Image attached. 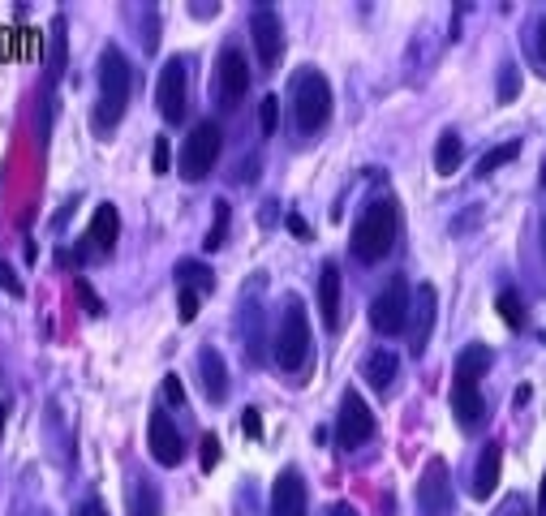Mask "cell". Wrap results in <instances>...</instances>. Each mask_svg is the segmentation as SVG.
I'll use <instances>...</instances> for the list:
<instances>
[{
  "instance_id": "cell-42",
  "label": "cell",
  "mask_w": 546,
  "mask_h": 516,
  "mask_svg": "<svg viewBox=\"0 0 546 516\" xmlns=\"http://www.w3.org/2000/svg\"><path fill=\"white\" fill-rule=\"evenodd\" d=\"M327 516H357V512H353V508H349V504H336V508H332V512H327Z\"/></svg>"
},
{
  "instance_id": "cell-15",
  "label": "cell",
  "mask_w": 546,
  "mask_h": 516,
  "mask_svg": "<svg viewBox=\"0 0 546 516\" xmlns=\"http://www.w3.org/2000/svg\"><path fill=\"white\" fill-rule=\"evenodd\" d=\"M499 473H504V448H499V443H486L478 456V469H473V499H491L499 486Z\"/></svg>"
},
{
  "instance_id": "cell-20",
  "label": "cell",
  "mask_w": 546,
  "mask_h": 516,
  "mask_svg": "<svg viewBox=\"0 0 546 516\" xmlns=\"http://www.w3.org/2000/svg\"><path fill=\"white\" fill-rule=\"evenodd\" d=\"M396 353L392 349H375L366 357V383L375 387V392H387V387H392V379H396Z\"/></svg>"
},
{
  "instance_id": "cell-44",
  "label": "cell",
  "mask_w": 546,
  "mask_h": 516,
  "mask_svg": "<svg viewBox=\"0 0 546 516\" xmlns=\"http://www.w3.org/2000/svg\"><path fill=\"white\" fill-rule=\"evenodd\" d=\"M5 418H9V409H5V405H0V430H5Z\"/></svg>"
},
{
  "instance_id": "cell-39",
  "label": "cell",
  "mask_w": 546,
  "mask_h": 516,
  "mask_svg": "<svg viewBox=\"0 0 546 516\" xmlns=\"http://www.w3.org/2000/svg\"><path fill=\"white\" fill-rule=\"evenodd\" d=\"M534 48H538V65H542V74H546V18L538 22V43H534Z\"/></svg>"
},
{
  "instance_id": "cell-33",
  "label": "cell",
  "mask_w": 546,
  "mask_h": 516,
  "mask_svg": "<svg viewBox=\"0 0 546 516\" xmlns=\"http://www.w3.org/2000/svg\"><path fill=\"white\" fill-rule=\"evenodd\" d=\"M0 289H9V297H26V284L13 276V267L5 263V258H0Z\"/></svg>"
},
{
  "instance_id": "cell-6",
  "label": "cell",
  "mask_w": 546,
  "mask_h": 516,
  "mask_svg": "<svg viewBox=\"0 0 546 516\" xmlns=\"http://www.w3.org/2000/svg\"><path fill=\"white\" fill-rule=\"evenodd\" d=\"M409 310H413L409 280L392 276V280H387V289L375 297V306H370V323H375L379 336H400L409 327Z\"/></svg>"
},
{
  "instance_id": "cell-30",
  "label": "cell",
  "mask_w": 546,
  "mask_h": 516,
  "mask_svg": "<svg viewBox=\"0 0 546 516\" xmlns=\"http://www.w3.org/2000/svg\"><path fill=\"white\" fill-rule=\"evenodd\" d=\"M74 289H78V301H82V310H86V314H104V301H99V293H95L82 276L74 280Z\"/></svg>"
},
{
  "instance_id": "cell-17",
  "label": "cell",
  "mask_w": 546,
  "mask_h": 516,
  "mask_svg": "<svg viewBox=\"0 0 546 516\" xmlns=\"http://www.w3.org/2000/svg\"><path fill=\"white\" fill-rule=\"evenodd\" d=\"M452 409H456V422L465 430H473L486 418V400L478 392V383H452Z\"/></svg>"
},
{
  "instance_id": "cell-45",
  "label": "cell",
  "mask_w": 546,
  "mask_h": 516,
  "mask_svg": "<svg viewBox=\"0 0 546 516\" xmlns=\"http://www.w3.org/2000/svg\"><path fill=\"white\" fill-rule=\"evenodd\" d=\"M542 246H546V215H542Z\"/></svg>"
},
{
  "instance_id": "cell-24",
  "label": "cell",
  "mask_w": 546,
  "mask_h": 516,
  "mask_svg": "<svg viewBox=\"0 0 546 516\" xmlns=\"http://www.w3.org/2000/svg\"><path fill=\"white\" fill-rule=\"evenodd\" d=\"M177 280H181V289H194V293H211L215 289V276H211L203 263H181L177 267Z\"/></svg>"
},
{
  "instance_id": "cell-8",
  "label": "cell",
  "mask_w": 546,
  "mask_h": 516,
  "mask_svg": "<svg viewBox=\"0 0 546 516\" xmlns=\"http://www.w3.org/2000/svg\"><path fill=\"white\" fill-rule=\"evenodd\" d=\"M370 435H375V413L366 409V400L357 392H344L340 418H336V443L353 452V448H362V443H370Z\"/></svg>"
},
{
  "instance_id": "cell-31",
  "label": "cell",
  "mask_w": 546,
  "mask_h": 516,
  "mask_svg": "<svg viewBox=\"0 0 546 516\" xmlns=\"http://www.w3.org/2000/svg\"><path fill=\"white\" fill-rule=\"evenodd\" d=\"M177 314H181V323H194L198 319V293L194 289H181L177 293Z\"/></svg>"
},
{
  "instance_id": "cell-19",
  "label": "cell",
  "mask_w": 546,
  "mask_h": 516,
  "mask_svg": "<svg viewBox=\"0 0 546 516\" xmlns=\"http://www.w3.org/2000/svg\"><path fill=\"white\" fill-rule=\"evenodd\" d=\"M491 370V349L486 344H465L456 353V383H478Z\"/></svg>"
},
{
  "instance_id": "cell-7",
  "label": "cell",
  "mask_w": 546,
  "mask_h": 516,
  "mask_svg": "<svg viewBox=\"0 0 546 516\" xmlns=\"http://www.w3.org/2000/svg\"><path fill=\"white\" fill-rule=\"evenodd\" d=\"M250 35H254V52H258V65L263 69H276L280 56H284V22L271 5H258L250 13Z\"/></svg>"
},
{
  "instance_id": "cell-11",
  "label": "cell",
  "mask_w": 546,
  "mask_h": 516,
  "mask_svg": "<svg viewBox=\"0 0 546 516\" xmlns=\"http://www.w3.org/2000/svg\"><path fill=\"white\" fill-rule=\"evenodd\" d=\"M215 82H220V104L224 108H237L250 91V61L241 48H224L220 52V65H215Z\"/></svg>"
},
{
  "instance_id": "cell-16",
  "label": "cell",
  "mask_w": 546,
  "mask_h": 516,
  "mask_svg": "<svg viewBox=\"0 0 546 516\" xmlns=\"http://www.w3.org/2000/svg\"><path fill=\"white\" fill-rule=\"evenodd\" d=\"M198 375H203V392L211 405H220V400L228 396V366H224V357L215 353V349H203L198 353Z\"/></svg>"
},
{
  "instance_id": "cell-9",
  "label": "cell",
  "mask_w": 546,
  "mask_h": 516,
  "mask_svg": "<svg viewBox=\"0 0 546 516\" xmlns=\"http://www.w3.org/2000/svg\"><path fill=\"white\" fill-rule=\"evenodd\" d=\"M155 99H160V117L168 125H181L185 108H190V74H185L181 61H168L164 65L160 86H155Z\"/></svg>"
},
{
  "instance_id": "cell-46",
  "label": "cell",
  "mask_w": 546,
  "mask_h": 516,
  "mask_svg": "<svg viewBox=\"0 0 546 516\" xmlns=\"http://www.w3.org/2000/svg\"><path fill=\"white\" fill-rule=\"evenodd\" d=\"M542 185H546V164H542Z\"/></svg>"
},
{
  "instance_id": "cell-43",
  "label": "cell",
  "mask_w": 546,
  "mask_h": 516,
  "mask_svg": "<svg viewBox=\"0 0 546 516\" xmlns=\"http://www.w3.org/2000/svg\"><path fill=\"white\" fill-rule=\"evenodd\" d=\"M538 512H546V478H542V486H538Z\"/></svg>"
},
{
  "instance_id": "cell-26",
  "label": "cell",
  "mask_w": 546,
  "mask_h": 516,
  "mask_svg": "<svg viewBox=\"0 0 546 516\" xmlns=\"http://www.w3.org/2000/svg\"><path fill=\"white\" fill-rule=\"evenodd\" d=\"M516 151H521V147H516V142H504V147L486 151V155H482V164H478V177H491V172H495V168H504V164H512V160H516Z\"/></svg>"
},
{
  "instance_id": "cell-3",
  "label": "cell",
  "mask_w": 546,
  "mask_h": 516,
  "mask_svg": "<svg viewBox=\"0 0 546 516\" xmlns=\"http://www.w3.org/2000/svg\"><path fill=\"white\" fill-rule=\"evenodd\" d=\"M293 117L301 134H319L332 121V82L319 69H301L293 78Z\"/></svg>"
},
{
  "instance_id": "cell-40",
  "label": "cell",
  "mask_w": 546,
  "mask_h": 516,
  "mask_svg": "<svg viewBox=\"0 0 546 516\" xmlns=\"http://www.w3.org/2000/svg\"><path fill=\"white\" fill-rule=\"evenodd\" d=\"M74 516H108V512H104V504H99V499H86V504H82Z\"/></svg>"
},
{
  "instance_id": "cell-27",
  "label": "cell",
  "mask_w": 546,
  "mask_h": 516,
  "mask_svg": "<svg viewBox=\"0 0 546 516\" xmlns=\"http://www.w3.org/2000/svg\"><path fill=\"white\" fill-rule=\"evenodd\" d=\"M516 95H521V69L508 61L504 69H499V104H512Z\"/></svg>"
},
{
  "instance_id": "cell-4",
  "label": "cell",
  "mask_w": 546,
  "mask_h": 516,
  "mask_svg": "<svg viewBox=\"0 0 546 516\" xmlns=\"http://www.w3.org/2000/svg\"><path fill=\"white\" fill-rule=\"evenodd\" d=\"M220 147H224V129L215 121H198L190 129V138H185V147H181V177L203 181L215 168V160H220Z\"/></svg>"
},
{
  "instance_id": "cell-28",
  "label": "cell",
  "mask_w": 546,
  "mask_h": 516,
  "mask_svg": "<svg viewBox=\"0 0 546 516\" xmlns=\"http://www.w3.org/2000/svg\"><path fill=\"white\" fill-rule=\"evenodd\" d=\"M499 319H504L508 327H521L525 323V306L516 293H499Z\"/></svg>"
},
{
  "instance_id": "cell-47",
  "label": "cell",
  "mask_w": 546,
  "mask_h": 516,
  "mask_svg": "<svg viewBox=\"0 0 546 516\" xmlns=\"http://www.w3.org/2000/svg\"><path fill=\"white\" fill-rule=\"evenodd\" d=\"M516 516H525V512H516Z\"/></svg>"
},
{
  "instance_id": "cell-23",
  "label": "cell",
  "mask_w": 546,
  "mask_h": 516,
  "mask_svg": "<svg viewBox=\"0 0 546 516\" xmlns=\"http://www.w3.org/2000/svg\"><path fill=\"white\" fill-rule=\"evenodd\" d=\"M461 160H465V142L456 134H443L439 147H435V172L439 177H452V172L461 168Z\"/></svg>"
},
{
  "instance_id": "cell-21",
  "label": "cell",
  "mask_w": 546,
  "mask_h": 516,
  "mask_svg": "<svg viewBox=\"0 0 546 516\" xmlns=\"http://www.w3.org/2000/svg\"><path fill=\"white\" fill-rule=\"evenodd\" d=\"M430 327H435V289L430 284H422V293H418V323H413V353H422L426 344H430Z\"/></svg>"
},
{
  "instance_id": "cell-1",
  "label": "cell",
  "mask_w": 546,
  "mask_h": 516,
  "mask_svg": "<svg viewBox=\"0 0 546 516\" xmlns=\"http://www.w3.org/2000/svg\"><path fill=\"white\" fill-rule=\"evenodd\" d=\"M129 91H134V69H129L121 48H104L99 56V108H95V129L108 134L112 125L125 117Z\"/></svg>"
},
{
  "instance_id": "cell-37",
  "label": "cell",
  "mask_w": 546,
  "mask_h": 516,
  "mask_svg": "<svg viewBox=\"0 0 546 516\" xmlns=\"http://www.w3.org/2000/svg\"><path fill=\"white\" fill-rule=\"evenodd\" d=\"M241 430H246L250 439L263 435V418H258V409H246V418H241Z\"/></svg>"
},
{
  "instance_id": "cell-29",
  "label": "cell",
  "mask_w": 546,
  "mask_h": 516,
  "mask_svg": "<svg viewBox=\"0 0 546 516\" xmlns=\"http://www.w3.org/2000/svg\"><path fill=\"white\" fill-rule=\"evenodd\" d=\"M258 125H263V134H276V125H280V99L276 95L263 99V108H258Z\"/></svg>"
},
{
  "instance_id": "cell-38",
  "label": "cell",
  "mask_w": 546,
  "mask_h": 516,
  "mask_svg": "<svg viewBox=\"0 0 546 516\" xmlns=\"http://www.w3.org/2000/svg\"><path fill=\"white\" fill-rule=\"evenodd\" d=\"M289 233H293L297 241H310V224L301 220V215H289Z\"/></svg>"
},
{
  "instance_id": "cell-2",
  "label": "cell",
  "mask_w": 546,
  "mask_h": 516,
  "mask_svg": "<svg viewBox=\"0 0 546 516\" xmlns=\"http://www.w3.org/2000/svg\"><path fill=\"white\" fill-rule=\"evenodd\" d=\"M396 246V203L392 198H375L362 220L353 224V258L357 263H379Z\"/></svg>"
},
{
  "instance_id": "cell-25",
  "label": "cell",
  "mask_w": 546,
  "mask_h": 516,
  "mask_svg": "<svg viewBox=\"0 0 546 516\" xmlns=\"http://www.w3.org/2000/svg\"><path fill=\"white\" fill-rule=\"evenodd\" d=\"M228 220H233V211H228V203H215V220H211V233L203 237L207 250H220L228 241Z\"/></svg>"
},
{
  "instance_id": "cell-22",
  "label": "cell",
  "mask_w": 546,
  "mask_h": 516,
  "mask_svg": "<svg viewBox=\"0 0 546 516\" xmlns=\"http://www.w3.org/2000/svg\"><path fill=\"white\" fill-rule=\"evenodd\" d=\"M129 516H160V491L151 478H138L129 486Z\"/></svg>"
},
{
  "instance_id": "cell-34",
  "label": "cell",
  "mask_w": 546,
  "mask_h": 516,
  "mask_svg": "<svg viewBox=\"0 0 546 516\" xmlns=\"http://www.w3.org/2000/svg\"><path fill=\"white\" fill-rule=\"evenodd\" d=\"M198 456H203V469L211 473L215 465H220V439H215V435H203V448H198Z\"/></svg>"
},
{
  "instance_id": "cell-18",
  "label": "cell",
  "mask_w": 546,
  "mask_h": 516,
  "mask_svg": "<svg viewBox=\"0 0 546 516\" xmlns=\"http://www.w3.org/2000/svg\"><path fill=\"white\" fill-rule=\"evenodd\" d=\"M319 314L327 332H336L340 327V267L336 263H327L319 276Z\"/></svg>"
},
{
  "instance_id": "cell-32",
  "label": "cell",
  "mask_w": 546,
  "mask_h": 516,
  "mask_svg": "<svg viewBox=\"0 0 546 516\" xmlns=\"http://www.w3.org/2000/svg\"><path fill=\"white\" fill-rule=\"evenodd\" d=\"M142 18H147V31H142V43H147V52H155V43H160V31H155V22H160V9L147 5V9H142Z\"/></svg>"
},
{
  "instance_id": "cell-5",
  "label": "cell",
  "mask_w": 546,
  "mask_h": 516,
  "mask_svg": "<svg viewBox=\"0 0 546 516\" xmlns=\"http://www.w3.org/2000/svg\"><path fill=\"white\" fill-rule=\"evenodd\" d=\"M310 357V319H306V306L297 297H289V310H284V323L276 332V362L284 370H301Z\"/></svg>"
},
{
  "instance_id": "cell-36",
  "label": "cell",
  "mask_w": 546,
  "mask_h": 516,
  "mask_svg": "<svg viewBox=\"0 0 546 516\" xmlns=\"http://www.w3.org/2000/svg\"><path fill=\"white\" fill-rule=\"evenodd\" d=\"M164 396L172 400V405H185V387H181L177 375H168V379H164Z\"/></svg>"
},
{
  "instance_id": "cell-41",
  "label": "cell",
  "mask_w": 546,
  "mask_h": 516,
  "mask_svg": "<svg viewBox=\"0 0 546 516\" xmlns=\"http://www.w3.org/2000/svg\"><path fill=\"white\" fill-rule=\"evenodd\" d=\"M190 13H194V18H215V13H220V5H190Z\"/></svg>"
},
{
  "instance_id": "cell-12",
  "label": "cell",
  "mask_w": 546,
  "mask_h": 516,
  "mask_svg": "<svg viewBox=\"0 0 546 516\" xmlns=\"http://www.w3.org/2000/svg\"><path fill=\"white\" fill-rule=\"evenodd\" d=\"M147 443H151V456H155V461H160L164 469H172V465H181V461H185V439H181L177 422H172L164 409H155V413H151Z\"/></svg>"
},
{
  "instance_id": "cell-10",
  "label": "cell",
  "mask_w": 546,
  "mask_h": 516,
  "mask_svg": "<svg viewBox=\"0 0 546 516\" xmlns=\"http://www.w3.org/2000/svg\"><path fill=\"white\" fill-rule=\"evenodd\" d=\"M418 504L426 516H448L452 512V478H448V461L430 456L418 482Z\"/></svg>"
},
{
  "instance_id": "cell-14",
  "label": "cell",
  "mask_w": 546,
  "mask_h": 516,
  "mask_svg": "<svg viewBox=\"0 0 546 516\" xmlns=\"http://www.w3.org/2000/svg\"><path fill=\"white\" fill-rule=\"evenodd\" d=\"M117 237H121V215L112 203H99L95 215H91V228H86V250H95V254H108L112 246H117Z\"/></svg>"
},
{
  "instance_id": "cell-35",
  "label": "cell",
  "mask_w": 546,
  "mask_h": 516,
  "mask_svg": "<svg viewBox=\"0 0 546 516\" xmlns=\"http://www.w3.org/2000/svg\"><path fill=\"white\" fill-rule=\"evenodd\" d=\"M151 164H155V172H168V138H155V151H151Z\"/></svg>"
},
{
  "instance_id": "cell-13",
  "label": "cell",
  "mask_w": 546,
  "mask_h": 516,
  "mask_svg": "<svg viewBox=\"0 0 546 516\" xmlns=\"http://www.w3.org/2000/svg\"><path fill=\"white\" fill-rule=\"evenodd\" d=\"M271 516H306V478L297 469H284L271 486Z\"/></svg>"
}]
</instances>
